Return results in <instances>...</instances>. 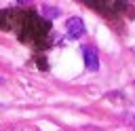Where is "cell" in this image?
<instances>
[{
	"instance_id": "obj_1",
	"label": "cell",
	"mask_w": 135,
	"mask_h": 131,
	"mask_svg": "<svg viewBox=\"0 0 135 131\" xmlns=\"http://www.w3.org/2000/svg\"><path fill=\"white\" fill-rule=\"evenodd\" d=\"M65 32H68L70 38H80V36L84 34V21H82L80 17H72V19H68V23H65Z\"/></svg>"
},
{
	"instance_id": "obj_2",
	"label": "cell",
	"mask_w": 135,
	"mask_h": 131,
	"mask_svg": "<svg viewBox=\"0 0 135 131\" xmlns=\"http://www.w3.org/2000/svg\"><path fill=\"white\" fill-rule=\"evenodd\" d=\"M82 57H84V66L89 70L95 72L99 68V55H97V51L93 46H82Z\"/></svg>"
},
{
	"instance_id": "obj_3",
	"label": "cell",
	"mask_w": 135,
	"mask_h": 131,
	"mask_svg": "<svg viewBox=\"0 0 135 131\" xmlns=\"http://www.w3.org/2000/svg\"><path fill=\"white\" fill-rule=\"evenodd\" d=\"M42 13H44L46 17H51V19H55V17L59 15V11H57V8H49V6H44V8H42Z\"/></svg>"
},
{
	"instance_id": "obj_4",
	"label": "cell",
	"mask_w": 135,
	"mask_h": 131,
	"mask_svg": "<svg viewBox=\"0 0 135 131\" xmlns=\"http://www.w3.org/2000/svg\"><path fill=\"white\" fill-rule=\"evenodd\" d=\"M17 2H21V4H25V2H32V0H17Z\"/></svg>"
}]
</instances>
